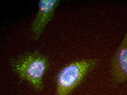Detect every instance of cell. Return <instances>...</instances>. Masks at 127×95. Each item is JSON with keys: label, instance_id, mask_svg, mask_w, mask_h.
I'll return each instance as SVG.
<instances>
[{"label": "cell", "instance_id": "3957f363", "mask_svg": "<svg viewBox=\"0 0 127 95\" xmlns=\"http://www.w3.org/2000/svg\"><path fill=\"white\" fill-rule=\"evenodd\" d=\"M60 0H40L38 11L33 21L32 31L37 40L48 23L52 20Z\"/></svg>", "mask_w": 127, "mask_h": 95}, {"label": "cell", "instance_id": "6da1fadb", "mask_svg": "<svg viewBox=\"0 0 127 95\" xmlns=\"http://www.w3.org/2000/svg\"><path fill=\"white\" fill-rule=\"evenodd\" d=\"M13 69L22 80L31 83L36 89H42V78L49 66L45 56L37 51L28 52L13 63Z\"/></svg>", "mask_w": 127, "mask_h": 95}, {"label": "cell", "instance_id": "7a4b0ae2", "mask_svg": "<svg viewBox=\"0 0 127 95\" xmlns=\"http://www.w3.org/2000/svg\"><path fill=\"white\" fill-rule=\"evenodd\" d=\"M98 60L84 59L64 67L56 78L57 95H68L79 86L97 63Z\"/></svg>", "mask_w": 127, "mask_h": 95}, {"label": "cell", "instance_id": "277c9868", "mask_svg": "<svg viewBox=\"0 0 127 95\" xmlns=\"http://www.w3.org/2000/svg\"><path fill=\"white\" fill-rule=\"evenodd\" d=\"M111 72L115 83L127 81V30L112 59Z\"/></svg>", "mask_w": 127, "mask_h": 95}]
</instances>
